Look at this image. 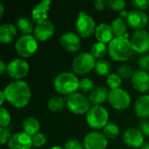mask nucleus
Here are the masks:
<instances>
[{
	"mask_svg": "<svg viewBox=\"0 0 149 149\" xmlns=\"http://www.w3.org/2000/svg\"><path fill=\"white\" fill-rule=\"evenodd\" d=\"M3 91L6 100L16 108H23L26 107L31 100V88L29 85L23 80L10 82Z\"/></svg>",
	"mask_w": 149,
	"mask_h": 149,
	"instance_id": "obj_1",
	"label": "nucleus"
},
{
	"mask_svg": "<svg viewBox=\"0 0 149 149\" xmlns=\"http://www.w3.org/2000/svg\"><path fill=\"white\" fill-rule=\"evenodd\" d=\"M108 52L113 60L120 62L128 60L134 52L128 34L126 33L123 37H115L108 44Z\"/></svg>",
	"mask_w": 149,
	"mask_h": 149,
	"instance_id": "obj_2",
	"label": "nucleus"
},
{
	"mask_svg": "<svg viewBox=\"0 0 149 149\" xmlns=\"http://www.w3.org/2000/svg\"><path fill=\"white\" fill-rule=\"evenodd\" d=\"M53 86L58 93L69 96L77 93L79 87V79L73 72H63L54 78Z\"/></svg>",
	"mask_w": 149,
	"mask_h": 149,
	"instance_id": "obj_3",
	"label": "nucleus"
},
{
	"mask_svg": "<svg viewBox=\"0 0 149 149\" xmlns=\"http://www.w3.org/2000/svg\"><path fill=\"white\" fill-rule=\"evenodd\" d=\"M87 124L93 129H103L108 123L109 114L102 106H93L86 115Z\"/></svg>",
	"mask_w": 149,
	"mask_h": 149,
	"instance_id": "obj_4",
	"label": "nucleus"
},
{
	"mask_svg": "<svg viewBox=\"0 0 149 149\" xmlns=\"http://www.w3.org/2000/svg\"><path fill=\"white\" fill-rule=\"evenodd\" d=\"M96 64V58L91 52H80L79 53L72 62V68L73 72L78 75H85L94 69Z\"/></svg>",
	"mask_w": 149,
	"mask_h": 149,
	"instance_id": "obj_5",
	"label": "nucleus"
},
{
	"mask_svg": "<svg viewBox=\"0 0 149 149\" xmlns=\"http://www.w3.org/2000/svg\"><path fill=\"white\" fill-rule=\"evenodd\" d=\"M66 107L74 114H86L91 108L89 99L83 93H75L66 97Z\"/></svg>",
	"mask_w": 149,
	"mask_h": 149,
	"instance_id": "obj_6",
	"label": "nucleus"
},
{
	"mask_svg": "<svg viewBox=\"0 0 149 149\" xmlns=\"http://www.w3.org/2000/svg\"><path fill=\"white\" fill-rule=\"evenodd\" d=\"M38 44L34 35H22L15 44L17 53L23 58L31 57L38 50Z\"/></svg>",
	"mask_w": 149,
	"mask_h": 149,
	"instance_id": "obj_7",
	"label": "nucleus"
},
{
	"mask_svg": "<svg viewBox=\"0 0 149 149\" xmlns=\"http://www.w3.org/2000/svg\"><path fill=\"white\" fill-rule=\"evenodd\" d=\"M96 29L95 21L93 17L85 11H80L78 14L76 21V31L79 37L88 38L94 33Z\"/></svg>",
	"mask_w": 149,
	"mask_h": 149,
	"instance_id": "obj_8",
	"label": "nucleus"
},
{
	"mask_svg": "<svg viewBox=\"0 0 149 149\" xmlns=\"http://www.w3.org/2000/svg\"><path fill=\"white\" fill-rule=\"evenodd\" d=\"M107 100L114 109L124 110L130 106L131 96L127 91L122 88H118L109 91Z\"/></svg>",
	"mask_w": 149,
	"mask_h": 149,
	"instance_id": "obj_9",
	"label": "nucleus"
},
{
	"mask_svg": "<svg viewBox=\"0 0 149 149\" xmlns=\"http://www.w3.org/2000/svg\"><path fill=\"white\" fill-rule=\"evenodd\" d=\"M130 43L134 52L148 53L149 51V32L145 30L134 31L130 37Z\"/></svg>",
	"mask_w": 149,
	"mask_h": 149,
	"instance_id": "obj_10",
	"label": "nucleus"
},
{
	"mask_svg": "<svg viewBox=\"0 0 149 149\" xmlns=\"http://www.w3.org/2000/svg\"><path fill=\"white\" fill-rule=\"evenodd\" d=\"M30 70L29 64L22 58H15L7 65L8 75L17 80H21L28 74Z\"/></svg>",
	"mask_w": 149,
	"mask_h": 149,
	"instance_id": "obj_11",
	"label": "nucleus"
},
{
	"mask_svg": "<svg viewBox=\"0 0 149 149\" xmlns=\"http://www.w3.org/2000/svg\"><path fill=\"white\" fill-rule=\"evenodd\" d=\"M83 145L85 149H106L108 145V140L103 133L93 131L86 134Z\"/></svg>",
	"mask_w": 149,
	"mask_h": 149,
	"instance_id": "obj_12",
	"label": "nucleus"
},
{
	"mask_svg": "<svg viewBox=\"0 0 149 149\" xmlns=\"http://www.w3.org/2000/svg\"><path fill=\"white\" fill-rule=\"evenodd\" d=\"M126 19L127 25L134 31L144 30V28L148 24V15L144 11L139 10H133L129 11Z\"/></svg>",
	"mask_w": 149,
	"mask_h": 149,
	"instance_id": "obj_13",
	"label": "nucleus"
},
{
	"mask_svg": "<svg viewBox=\"0 0 149 149\" xmlns=\"http://www.w3.org/2000/svg\"><path fill=\"white\" fill-rule=\"evenodd\" d=\"M59 45L67 52H75L80 49L81 40L77 33L68 31L63 33L58 38Z\"/></svg>",
	"mask_w": 149,
	"mask_h": 149,
	"instance_id": "obj_14",
	"label": "nucleus"
},
{
	"mask_svg": "<svg viewBox=\"0 0 149 149\" xmlns=\"http://www.w3.org/2000/svg\"><path fill=\"white\" fill-rule=\"evenodd\" d=\"M55 32V25L49 19L39 22L34 28V37L38 41H46L51 38Z\"/></svg>",
	"mask_w": 149,
	"mask_h": 149,
	"instance_id": "obj_15",
	"label": "nucleus"
},
{
	"mask_svg": "<svg viewBox=\"0 0 149 149\" xmlns=\"http://www.w3.org/2000/svg\"><path fill=\"white\" fill-rule=\"evenodd\" d=\"M145 135L139 128H128L123 134L124 143L132 148H141L144 144Z\"/></svg>",
	"mask_w": 149,
	"mask_h": 149,
	"instance_id": "obj_16",
	"label": "nucleus"
},
{
	"mask_svg": "<svg viewBox=\"0 0 149 149\" xmlns=\"http://www.w3.org/2000/svg\"><path fill=\"white\" fill-rule=\"evenodd\" d=\"M32 146L31 136L24 132L14 134L8 142L9 149H31Z\"/></svg>",
	"mask_w": 149,
	"mask_h": 149,
	"instance_id": "obj_17",
	"label": "nucleus"
},
{
	"mask_svg": "<svg viewBox=\"0 0 149 149\" xmlns=\"http://www.w3.org/2000/svg\"><path fill=\"white\" fill-rule=\"evenodd\" d=\"M133 87L140 93H147L149 90V74L141 69L135 70L132 78Z\"/></svg>",
	"mask_w": 149,
	"mask_h": 149,
	"instance_id": "obj_18",
	"label": "nucleus"
},
{
	"mask_svg": "<svg viewBox=\"0 0 149 149\" xmlns=\"http://www.w3.org/2000/svg\"><path fill=\"white\" fill-rule=\"evenodd\" d=\"M51 1L43 0L36 4L31 10V19L35 23H39L48 19V12L50 10Z\"/></svg>",
	"mask_w": 149,
	"mask_h": 149,
	"instance_id": "obj_19",
	"label": "nucleus"
},
{
	"mask_svg": "<svg viewBox=\"0 0 149 149\" xmlns=\"http://www.w3.org/2000/svg\"><path fill=\"white\" fill-rule=\"evenodd\" d=\"M94 35L98 42L104 44H109L114 38V34L112 26L111 24H108L107 23H101L99 25H97L94 31Z\"/></svg>",
	"mask_w": 149,
	"mask_h": 149,
	"instance_id": "obj_20",
	"label": "nucleus"
},
{
	"mask_svg": "<svg viewBox=\"0 0 149 149\" xmlns=\"http://www.w3.org/2000/svg\"><path fill=\"white\" fill-rule=\"evenodd\" d=\"M109 91L104 86L95 87L89 94V100L93 106H101L108 99Z\"/></svg>",
	"mask_w": 149,
	"mask_h": 149,
	"instance_id": "obj_21",
	"label": "nucleus"
},
{
	"mask_svg": "<svg viewBox=\"0 0 149 149\" xmlns=\"http://www.w3.org/2000/svg\"><path fill=\"white\" fill-rule=\"evenodd\" d=\"M134 112L139 118H149V95L144 94L137 99L134 104Z\"/></svg>",
	"mask_w": 149,
	"mask_h": 149,
	"instance_id": "obj_22",
	"label": "nucleus"
},
{
	"mask_svg": "<svg viewBox=\"0 0 149 149\" xmlns=\"http://www.w3.org/2000/svg\"><path fill=\"white\" fill-rule=\"evenodd\" d=\"M17 35V28L14 24L5 23L0 25V41L3 44H10Z\"/></svg>",
	"mask_w": 149,
	"mask_h": 149,
	"instance_id": "obj_23",
	"label": "nucleus"
},
{
	"mask_svg": "<svg viewBox=\"0 0 149 149\" xmlns=\"http://www.w3.org/2000/svg\"><path fill=\"white\" fill-rule=\"evenodd\" d=\"M23 128L24 132L29 134L30 136H33L39 133L40 129V124L39 121L35 117H27L23 121Z\"/></svg>",
	"mask_w": 149,
	"mask_h": 149,
	"instance_id": "obj_24",
	"label": "nucleus"
},
{
	"mask_svg": "<svg viewBox=\"0 0 149 149\" xmlns=\"http://www.w3.org/2000/svg\"><path fill=\"white\" fill-rule=\"evenodd\" d=\"M111 26H112L113 34L116 37H123L127 33V24L124 20V18L121 17H118L114 18L112 21Z\"/></svg>",
	"mask_w": 149,
	"mask_h": 149,
	"instance_id": "obj_25",
	"label": "nucleus"
},
{
	"mask_svg": "<svg viewBox=\"0 0 149 149\" xmlns=\"http://www.w3.org/2000/svg\"><path fill=\"white\" fill-rule=\"evenodd\" d=\"M66 106V100L61 96H53L47 102V107L52 113H59Z\"/></svg>",
	"mask_w": 149,
	"mask_h": 149,
	"instance_id": "obj_26",
	"label": "nucleus"
},
{
	"mask_svg": "<svg viewBox=\"0 0 149 149\" xmlns=\"http://www.w3.org/2000/svg\"><path fill=\"white\" fill-rule=\"evenodd\" d=\"M17 27L24 35H29L34 31L32 21L28 17H19L17 20Z\"/></svg>",
	"mask_w": 149,
	"mask_h": 149,
	"instance_id": "obj_27",
	"label": "nucleus"
},
{
	"mask_svg": "<svg viewBox=\"0 0 149 149\" xmlns=\"http://www.w3.org/2000/svg\"><path fill=\"white\" fill-rule=\"evenodd\" d=\"M112 65L109 61L106 59H99L96 61L94 71L100 76H108L110 74Z\"/></svg>",
	"mask_w": 149,
	"mask_h": 149,
	"instance_id": "obj_28",
	"label": "nucleus"
},
{
	"mask_svg": "<svg viewBox=\"0 0 149 149\" xmlns=\"http://www.w3.org/2000/svg\"><path fill=\"white\" fill-rule=\"evenodd\" d=\"M108 47H107V45L100 42L94 43L91 48V53L95 58H102L106 55Z\"/></svg>",
	"mask_w": 149,
	"mask_h": 149,
	"instance_id": "obj_29",
	"label": "nucleus"
},
{
	"mask_svg": "<svg viewBox=\"0 0 149 149\" xmlns=\"http://www.w3.org/2000/svg\"><path fill=\"white\" fill-rule=\"evenodd\" d=\"M103 134L107 139H115L120 134V128L116 124L108 122L107 125L103 128Z\"/></svg>",
	"mask_w": 149,
	"mask_h": 149,
	"instance_id": "obj_30",
	"label": "nucleus"
},
{
	"mask_svg": "<svg viewBox=\"0 0 149 149\" xmlns=\"http://www.w3.org/2000/svg\"><path fill=\"white\" fill-rule=\"evenodd\" d=\"M134 71L133 68L127 64H121L117 68V74L122 79H129L132 78Z\"/></svg>",
	"mask_w": 149,
	"mask_h": 149,
	"instance_id": "obj_31",
	"label": "nucleus"
},
{
	"mask_svg": "<svg viewBox=\"0 0 149 149\" xmlns=\"http://www.w3.org/2000/svg\"><path fill=\"white\" fill-rule=\"evenodd\" d=\"M107 84L111 88V90L120 88L122 84V79L117 73H110L107 77Z\"/></svg>",
	"mask_w": 149,
	"mask_h": 149,
	"instance_id": "obj_32",
	"label": "nucleus"
},
{
	"mask_svg": "<svg viewBox=\"0 0 149 149\" xmlns=\"http://www.w3.org/2000/svg\"><path fill=\"white\" fill-rule=\"evenodd\" d=\"M94 82L89 78H83L79 80V89L83 93L92 92L94 89Z\"/></svg>",
	"mask_w": 149,
	"mask_h": 149,
	"instance_id": "obj_33",
	"label": "nucleus"
},
{
	"mask_svg": "<svg viewBox=\"0 0 149 149\" xmlns=\"http://www.w3.org/2000/svg\"><path fill=\"white\" fill-rule=\"evenodd\" d=\"M11 117L8 110L4 107L0 108V127H7L10 123Z\"/></svg>",
	"mask_w": 149,
	"mask_h": 149,
	"instance_id": "obj_34",
	"label": "nucleus"
},
{
	"mask_svg": "<svg viewBox=\"0 0 149 149\" xmlns=\"http://www.w3.org/2000/svg\"><path fill=\"white\" fill-rule=\"evenodd\" d=\"M107 6L116 11H122L126 7L125 0H107Z\"/></svg>",
	"mask_w": 149,
	"mask_h": 149,
	"instance_id": "obj_35",
	"label": "nucleus"
},
{
	"mask_svg": "<svg viewBox=\"0 0 149 149\" xmlns=\"http://www.w3.org/2000/svg\"><path fill=\"white\" fill-rule=\"evenodd\" d=\"M32 139V145L35 148H41L46 143V136L42 133H38L37 134L31 137Z\"/></svg>",
	"mask_w": 149,
	"mask_h": 149,
	"instance_id": "obj_36",
	"label": "nucleus"
},
{
	"mask_svg": "<svg viewBox=\"0 0 149 149\" xmlns=\"http://www.w3.org/2000/svg\"><path fill=\"white\" fill-rule=\"evenodd\" d=\"M10 131L8 127H0V144L4 145L9 142L11 138Z\"/></svg>",
	"mask_w": 149,
	"mask_h": 149,
	"instance_id": "obj_37",
	"label": "nucleus"
},
{
	"mask_svg": "<svg viewBox=\"0 0 149 149\" xmlns=\"http://www.w3.org/2000/svg\"><path fill=\"white\" fill-rule=\"evenodd\" d=\"M138 65L141 70L149 72V53H144L140 57Z\"/></svg>",
	"mask_w": 149,
	"mask_h": 149,
	"instance_id": "obj_38",
	"label": "nucleus"
},
{
	"mask_svg": "<svg viewBox=\"0 0 149 149\" xmlns=\"http://www.w3.org/2000/svg\"><path fill=\"white\" fill-rule=\"evenodd\" d=\"M84 145L78 140L72 139L65 142L64 149H84Z\"/></svg>",
	"mask_w": 149,
	"mask_h": 149,
	"instance_id": "obj_39",
	"label": "nucleus"
},
{
	"mask_svg": "<svg viewBox=\"0 0 149 149\" xmlns=\"http://www.w3.org/2000/svg\"><path fill=\"white\" fill-rule=\"evenodd\" d=\"M131 4L139 10H144L149 8V0H133L131 1Z\"/></svg>",
	"mask_w": 149,
	"mask_h": 149,
	"instance_id": "obj_40",
	"label": "nucleus"
},
{
	"mask_svg": "<svg viewBox=\"0 0 149 149\" xmlns=\"http://www.w3.org/2000/svg\"><path fill=\"white\" fill-rule=\"evenodd\" d=\"M139 129L145 135L149 136V119H141L139 122Z\"/></svg>",
	"mask_w": 149,
	"mask_h": 149,
	"instance_id": "obj_41",
	"label": "nucleus"
},
{
	"mask_svg": "<svg viewBox=\"0 0 149 149\" xmlns=\"http://www.w3.org/2000/svg\"><path fill=\"white\" fill-rule=\"evenodd\" d=\"M106 5H107V1L105 0H96L94 2V7L98 10H103L106 7Z\"/></svg>",
	"mask_w": 149,
	"mask_h": 149,
	"instance_id": "obj_42",
	"label": "nucleus"
},
{
	"mask_svg": "<svg viewBox=\"0 0 149 149\" xmlns=\"http://www.w3.org/2000/svg\"><path fill=\"white\" fill-rule=\"evenodd\" d=\"M5 72H7V65L5 64L4 61L1 60L0 61V73L3 74Z\"/></svg>",
	"mask_w": 149,
	"mask_h": 149,
	"instance_id": "obj_43",
	"label": "nucleus"
},
{
	"mask_svg": "<svg viewBox=\"0 0 149 149\" xmlns=\"http://www.w3.org/2000/svg\"><path fill=\"white\" fill-rule=\"evenodd\" d=\"M5 100H6V98H5L4 93H3V91L2 90V91L0 92V103H1V105L3 104V102H4Z\"/></svg>",
	"mask_w": 149,
	"mask_h": 149,
	"instance_id": "obj_44",
	"label": "nucleus"
},
{
	"mask_svg": "<svg viewBox=\"0 0 149 149\" xmlns=\"http://www.w3.org/2000/svg\"><path fill=\"white\" fill-rule=\"evenodd\" d=\"M128 13H129V11H127V10H123L122 11H120V17H127V16H128Z\"/></svg>",
	"mask_w": 149,
	"mask_h": 149,
	"instance_id": "obj_45",
	"label": "nucleus"
},
{
	"mask_svg": "<svg viewBox=\"0 0 149 149\" xmlns=\"http://www.w3.org/2000/svg\"><path fill=\"white\" fill-rule=\"evenodd\" d=\"M3 11H4V7L2 3H0V17H3Z\"/></svg>",
	"mask_w": 149,
	"mask_h": 149,
	"instance_id": "obj_46",
	"label": "nucleus"
},
{
	"mask_svg": "<svg viewBox=\"0 0 149 149\" xmlns=\"http://www.w3.org/2000/svg\"><path fill=\"white\" fill-rule=\"evenodd\" d=\"M140 149H149L148 142H147V143H144V144L142 145V147H141V148Z\"/></svg>",
	"mask_w": 149,
	"mask_h": 149,
	"instance_id": "obj_47",
	"label": "nucleus"
},
{
	"mask_svg": "<svg viewBox=\"0 0 149 149\" xmlns=\"http://www.w3.org/2000/svg\"><path fill=\"white\" fill-rule=\"evenodd\" d=\"M50 149H64V148H62L60 146H53V147H52Z\"/></svg>",
	"mask_w": 149,
	"mask_h": 149,
	"instance_id": "obj_48",
	"label": "nucleus"
}]
</instances>
